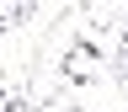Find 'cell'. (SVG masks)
Instances as JSON below:
<instances>
[{"label": "cell", "instance_id": "6da1fadb", "mask_svg": "<svg viewBox=\"0 0 128 112\" xmlns=\"http://www.w3.org/2000/svg\"><path fill=\"white\" fill-rule=\"evenodd\" d=\"M54 80H59L54 91H64V96H70V91H91L96 80H102V70H91V64H80V59L70 54V48H64V59L54 64Z\"/></svg>", "mask_w": 128, "mask_h": 112}]
</instances>
